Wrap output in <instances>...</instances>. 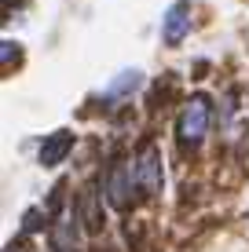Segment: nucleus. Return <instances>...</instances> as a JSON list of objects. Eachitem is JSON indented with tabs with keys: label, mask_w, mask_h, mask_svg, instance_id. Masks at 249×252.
I'll use <instances>...</instances> for the list:
<instances>
[{
	"label": "nucleus",
	"mask_w": 249,
	"mask_h": 252,
	"mask_svg": "<svg viewBox=\"0 0 249 252\" xmlns=\"http://www.w3.org/2000/svg\"><path fill=\"white\" fill-rule=\"evenodd\" d=\"M132 172H136V187H140L147 197L161 194V150L158 146H143Z\"/></svg>",
	"instance_id": "2"
},
{
	"label": "nucleus",
	"mask_w": 249,
	"mask_h": 252,
	"mask_svg": "<svg viewBox=\"0 0 249 252\" xmlns=\"http://www.w3.org/2000/svg\"><path fill=\"white\" fill-rule=\"evenodd\" d=\"M70 150H73V135H70V132H55V135H48V139H44V146H40V164H44V168H55V164L63 161Z\"/></svg>",
	"instance_id": "5"
},
{
	"label": "nucleus",
	"mask_w": 249,
	"mask_h": 252,
	"mask_svg": "<svg viewBox=\"0 0 249 252\" xmlns=\"http://www.w3.org/2000/svg\"><path fill=\"white\" fill-rule=\"evenodd\" d=\"M140 84H143V73H140V69H125V73H117L114 81L107 84V92H103V95H107V99H125V95H132Z\"/></svg>",
	"instance_id": "6"
},
{
	"label": "nucleus",
	"mask_w": 249,
	"mask_h": 252,
	"mask_svg": "<svg viewBox=\"0 0 249 252\" xmlns=\"http://www.w3.org/2000/svg\"><path fill=\"white\" fill-rule=\"evenodd\" d=\"M191 33V7L179 0L165 11V19H161V37H165V44H179V40Z\"/></svg>",
	"instance_id": "4"
},
{
	"label": "nucleus",
	"mask_w": 249,
	"mask_h": 252,
	"mask_svg": "<svg viewBox=\"0 0 249 252\" xmlns=\"http://www.w3.org/2000/svg\"><path fill=\"white\" fill-rule=\"evenodd\" d=\"M132 187H136V172L125 168V164H114L110 176H107V201L114 205V208H128Z\"/></svg>",
	"instance_id": "3"
},
{
	"label": "nucleus",
	"mask_w": 249,
	"mask_h": 252,
	"mask_svg": "<svg viewBox=\"0 0 249 252\" xmlns=\"http://www.w3.org/2000/svg\"><path fill=\"white\" fill-rule=\"evenodd\" d=\"M51 245L55 252H73L77 249V230L70 220H59V227H51Z\"/></svg>",
	"instance_id": "7"
},
{
	"label": "nucleus",
	"mask_w": 249,
	"mask_h": 252,
	"mask_svg": "<svg viewBox=\"0 0 249 252\" xmlns=\"http://www.w3.org/2000/svg\"><path fill=\"white\" fill-rule=\"evenodd\" d=\"M205 132H209V99H205V95H194L183 106L179 121H176V135L183 139L187 146H198L205 139Z\"/></svg>",
	"instance_id": "1"
},
{
	"label": "nucleus",
	"mask_w": 249,
	"mask_h": 252,
	"mask_svg": "<svg viewBox=\"0 0 249 252\" xmlns=\"http://www.w3.org/2000/svg\"><path fill=\"white\" fill-rule=\"evenodd\" d=\"M44 220H48V216L44 212H40V208H30V212H26V230H44Z\"/></svg>",
	"instance_id": "8"
}]
</instances>
